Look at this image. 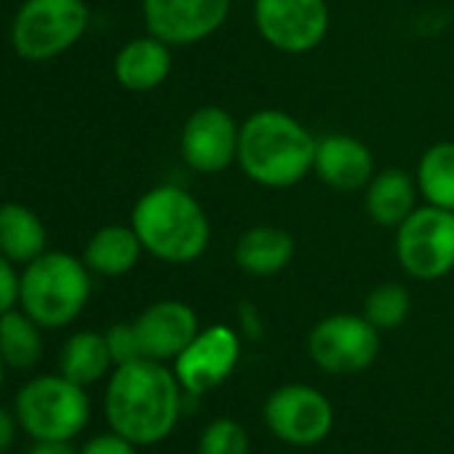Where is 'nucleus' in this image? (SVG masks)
I'll use <instances>...</instances> for the list:
<instances>
[{
  "label": "nucleus",
  "mask_w": 454,
  "mask_h": 454,
  "mask_svg": "<svg viewBox=\"0 0 454 454\" xmlns=\"http://www.w3.org/2000/svg\"><path fill=\"white\" fill-rule=\"evenodd\" d=\"M308 353L326 374H356L369 369L380 356V329L364 313H334L310 329Z\"/></svg>",
  "instance_id": "9"
},
{
  "label": "nucleus",
  "mask_w": 454,
  "mask_h": 454,
  "mask_svg": "<svg viewBox=\"0 0 454 454\" xmlns=\"http://www.w3.org/2000/svg\"><path fill=\"white\" fill-rule=\"evenodd\" d=\"M86 0H25L12 25V46L27 62H49L86 35Z\"/></svg>",
  "instance_id": "6"
},
{
  "label": "nucleus",
  "mask_w": 454,
  "mask_h": 454,
  "mask_svg": "<svg viewBox=\"0 0 454 454\" xmlns=\"http://www.w3.org/2000/svg\"><path fill=\"white\" fill-rule=\"evenodd\" d=\"M145 358L174 361L200 332L198 313L179 300H158L145 308L134 321Z\"/></svg>",
  "instance_id": "14"
},
{
  "label": "nucleus",
  "mask_w": 454,
  "mask_h": 454,
  "mask_svg": "<svg viewBox=\"0 0 454 454\" xmlns=\"http://www.w3.org/2000/svg\"><path fill=\"white\" fill-rule=\"evenodd\" d=\"M233 0H142V20L171 49L195 46L224 27Z\"/></svg>",
  "instance_id": "13"
},
{
  "label": "nucleus",
  "mask_w": 454,
  "mask_h": 454,
  "mask_svg": "<svg viewBox=\"0 0 454 454\" xmlns=\"http://www.w3.org/2000/svg\"><path fill=\"white\" fill-rule=\"evenodd\" d=\"M419 206V187L414 174L390 166L382 171H374L369 184L364 187V208L369 219L380 227H395Z\"/></svg>",
  "instance_id": "17"
},
{
  "label": "nucleus",
  "mask_w": 454,
  "mask_h": 454,
  "mask_svg": "<svg viewBox=\"0 0 454 454\" xmlns=\"http://www.w3.org/2000/svg\"><path fill=\"white\" fill-rule=\"evenodd\" d=\"M171 67H174L171 46L147 33L123 43V49L115 54L113 73H115V81L126 91L147 94V91H155L160 83H166V78L171 75Z\"/></svg>",
  "instance_id": "16"
},
{
  "label": "nucleus",
  "mask_w": 454,
  "mask_h": 454,
  "mask_svg": "<svg viewBox=\"0 0 454 454\" xmlns=\"http://www.w3.org/2000/svg\"><path fill=\"white\" fill-rule=\"evenodd\" d=\"M252 17L260 38L292 57L316 51L332 27L326 0H254Z\"/></svg>",
  "instance_id": "8"
},
{
  "label": "nucleus",
  "mask_w": 454,
  "mask_h": 454,
  "mask_svg": "<svg viewBox=\"0 0 454 454\" xmlns=\"http://www.w3.org/2000/svg\"><path fill=\"white\" fill-rule=\"evenodd\" d=\"M17 427H20L17 414L0 406V454H4L6 449H12V443L17 438Z\"/></svg>",
  "instance_id": "29"
},
{
  "label": "nucleus",
  "mask_w": 454,
  "mask_h": 454,
  "mask_svg": "<svg viewBox=\"0 0 454 454\" xmlns=\"http://www.w3.org/2000/svg\"><path fill=\"white\" fill-rule=\"evenodd\" d=\"M409 310H411V294L398 281L377 284L364 300V316L380 332L398 329L409 318Z\"/></svg>",
  "instance_id": "24"
},
{
  "label": "nucleus",
  "mask_w": 454,
  "mask_h": 454,
  "mask_svg": "<svg viewBox=\"0 0 454 454\" xmlns=\"http://www.w3.org/2000/svg\"><path fill=\"white\" fill-rule=\"evenodd\" d=\"M414 179L425 203L454 211V142L430 145L417 160Z\"/></svg>",
  "instance_id": "23"
},
{
  "label": "nucleus",
  "mask_w": 454,
  "mask_h": 454,
  "mask_svg": "<svg viewBox=\"0 0 454 454\" xmlns=\"http://www.w3.org/2000/svg\"><path fill=\"white\" fill-rule=\"evenodd\" d=\"M131 227L147 254L166 265L200 260L211 241L206 208L179 184H155L131 208Z\"/></svg>",
  "instance_id": "3"
},
{
  "label": "nucleus",
  "mask_w": 454,
  "mask_h": 454,
  "mask_svg": "<svg viewBox=\"0 0 454 454\" xmlns=\"http://www.w3.org/2000/svg\"><path fill=\"white\" fill-rule=\"evenodd\" d=\"M27 454H78L70 441H35Z\"/></svg>",
  "instance_id": "30"
},
{
  "label": "nucleus",
  "mask_w": 454,
  "mask_h": 454,
  "mask_svg": "<svg viewBox=\"0 0 454 454\" xmlns=\"http://www.w3.org/2000/svg\"><path fill=\"white\" fill-rule=\"evenodd\" d=\"M270 433L289 446H318L334 427L332 401L313 385H284L265 401Z\"/></svg>",
  "instance_id": "10"
},
{
  "label": "nucleus",
  "mask_w": 454,
  "mask_h": 454,
  "mask_svg": "<svg viewBox=\"0 0 454 454\" xmlns=\"http://www.w3.org/2000/svg\"><path fill=\"white\" fill-rule=\"evenodd\" d=\"M198 454H249V435L236 419L216 417L203 427Z\"/></svg>",
  "instance_id": "25"
},
{
  "label": "nucleus",
  "mask_w": 454,
  "mask_h": 454,
  "mask_svg": "<svg viewBox=\"0 0 454 454\" xmlns=\"http://www.w3.org/2000/svg\"><path fill=\"white\" fill-rule=\"evenodd\" d=\"M91 297V270L70 252H43L25 265L20 278V308L41 329L70 326Z\"/></svg>",
  "instance_id": "4"
},
{
  "label": "nucleus",
  "mask_w": 454,
  "mask_h": 454,
  "mask_svg": "<svg viewBox=\"0 0 454 454\" xmlns=\"http://www.w3.org/2000/svg\"><path fill=\"white\" fill-rule=\"evenodd\" d=\"M20 278L17 265L0 254V316L20 305Z\"/></svg>",
  "instance_id": "27"
},
{
  "label": "nucleus",
  "mask_w": 454,
  "mask_h": 454,
  "mask_svg": "<svg viewBox=\"0 0 454 454\" xmlns=\"http://www.w3.org/2000/svg\"><path fill=\"white\" fill-rule=\"evenodd\" d=\"M318 137L292 113L265 107L241 121L239 168L268 190H286L313 174Z\"/></svg>",
  "instance_id": "2"
},
{
  "label": "nucleus",
  "mask_w": 454,
  "mask_h": 454,
  "mask_svg": "<svg viewBox=\"0 0 454 454\" xmlns=\"http://www.w3.org/2000/svg\"><path fill=\"white\" fill-rule=\"evenodd\" d=\"M105 340H107V348H110V356H113L115 366L137 361V358H145L142 348H139V337H137L134 321L131 324H113L105 332Z\"/></svg>",
  "instance_id": "26"
},
{
  "label": "nucleus",
  "mask_w": 454,
  "mask_h": 454,
  "mask_svg": "<svg viewBox=\"0 0 454 454\" xmlns=\"http://www.w3.org/2000/svg\"><path fill=\"white\" fill-rule=\"evenodd\" d=\"M372 147L353 134H324L316 142L313 174L337 192H358L374 176Z\"/></svg>",
  "instance_id": "15"
},
{
  "label": "nucleus",
  "mask_w": 454,
  "mask_h": 454,
  "mask_svg": "<svg viewBox=\"0 0 454 454\" xmlns=\"http://www.w3.org/2000/svg\"><path fill=\"white\" fill-rule=\"evenodd\" d=\"M46 252V227L25 203L0 206V254L14 265H30Z\"/></svg>",
  "instance_id": "20"
},
{
  "label": "nucleus",
  "mask_w": 454,
  "mask_h": 454,
  "mask_svg": "<svg viewBox=\"0 0 454 454\" xmlns=\"http://www.w3.org/2000/svg\"><path fill=\"white\" fill-rule=\"evenodd\" d=\"M239 361L241 334L227 324H214L200 329L192 342L174 358V374L184 393L203 395L231 377Z\"/></svg>",
  "instance_id": "12"
},
{
  "label": "nucleus",
  "mask_w": 454,
  "mask_h": 454,
  "mask_svg": "<svg viewBox=\"0 0 454 454\" xmlns=\"http://www.w3.org/2000/svg\"><path fill=\"white\" fill-rule=\"evenodd\" d=\"M241 123L231 110L203 105L192 110L179 134V153L195 174H222L239 158Z\"/></svg>",
  "instance_id": "11"
},
{
  "label": "nucleus",
  "mask_w": 454,
  "mask_h": 454,
  "mask_svg": "<svg viewBox=\"0 0 454 454\" xmlns=\"http://www.w3.org/2000/svg\"><path fill=\"white\" fill-rule=\"evenodd\" d=\"M113 356L107 348L105 334L83 329L67 337V342L62 345L59 353V374H65L67 380L89 387L94 382H99L107 372H110Z\"/></svg>",
  "instance_id": "21"
},
{
  "label": "nucleus",
  "mask_w": 454,
  "mask_h": 454,
  "mask_svg": "<svg viewBox=\"0 0 454 454\" xmlns=\"http://www.w3.org/2000/svg\"><path fill=\"white\" fill-rule=\"evenodd\" d=\"M297 254V241L289 231L276 224H254L239 239L233 249L236 265L254 278L278 276L292 265Z\"/></svg>",
  "instance_id": "18"
},
{
  "label": "nucleus",
  "mask_w": 454,
  "mask_h": 454,
  "mask_svg": "<svg viewBox=\"0 0 454 454\" xmlns=\"http://www.w3.org/2000/svg\"><path fill=\"white\" fill-rule=\"evenodd\" d=\"M395 260L414 281H441L454 270V211L422 203L395 227Z\"/></svg>",
  "instance_id": "7"
},
{
  "label": "nucleus",
  "mask_w": 454,
  "mask_h": 454,
  "mask_svg": "<svg viewBox=\"0 0 454 454\" xmlns=\"http://www.w3.org/2000/svg\"><path fill=\"white\" fill-rule=\"evenodd\" d=\"M182 385L163 361L137 358L113 369L105 390V417L110 430L137 446L168 438L182 414Z\"/></svg>",
  "instance_id": "1"
},
{
  "label": "nucleus",
  "mask_w": 454,
  "mask_h": 454,
  "mask_svg": "<svg viewBox=\"0 0 454 454\" xmlns=\"http://www.w3.org/2000/svg\"><path fill=\"white\" fill-rule=\"evenodd\" d=\"M6 369H9V366H6V361L0 358V387H4V380H6Z\"/></svg>",
  "instance_id": "31"
},
{
  "label": "nucleus",
  "mask_w": 454,
  "mask_h": 454,
  "mask_svg": "<svg viewBox=\"0 0 454 454\" xmlns=\"http://www.w3.org/2000/svg\"><path fill=\"white\" fill-rule=\"evenodd\" d=\"M78 454H137V443H131L121 433L110 430V433H102V435L89 438L81 446Z\"/></svg>",
  "instance_id": "28"
},
{
  "label": "nucleus",
  "mask_w": 454,
  "mask_h": 454,
  "mask_svg": "<svg viewBox=\"0 0 454 454\" xmlns=\"http://www.w3.org/2000/svg\"><path fill=\"white\" fill-rule=\"evenodd\" d=\"M14 414L33 441H73L91 419V401L86 387L65 374H41L20 387Z\"/></svg>",
  "instance_id": "5"
},
{
  "label": "nucleus",
  "mask_w": 454,
  "mask_h": 454,
  "mask_svg": "<svg viewBox=\"0 0 454 454\" xmlns=\"http://www.w3.org/2000/svg\"><path fill=\"white\" fill-rule=\"evenodd\" d=\"M145 254V247L131 224H105L89 239L83 262L91 273L118 278L131 273Z\"/></svg>",
  "instance_id": "19"
},
{
  "label": "nucleus",
  "mask_w": 454,
  "mask_h": 454,
  "mask_svg": "<svg viewBox=\"0 0 454 454\" xmlns=\"http://www.w3.org/2000/svg\"><path fill=\"white\" fill-rule=\"evenodd\" d=\"M0 358L17 372H27L43 358L41 326L22 308L0 316Z\"/></svg>",
  "instance_id": "22"
}]
</instances>
